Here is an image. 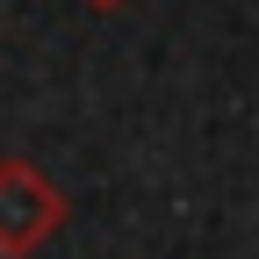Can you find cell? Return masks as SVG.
I'll return each instance as SVG.
<instances>
[{
  "label": "cell",
  "instance_id": "1",
  "mask_svg": "<svg viewBox=\"0 0 259 259\" xmlns=\"http://www.w3.org/2000/svg\"><path fill=\"white\" fill-rule=\"evenodd\" d=\"M65 216L72 202L36 158H0V259H36L65 231Z\"/></svg>",
  "mask_w": 259,
  "mask_h": 259
},
{
  "label": "cell",
  "instance_id": "2",
  "mask_svg": "<svg viewBox=\"0 0 259 259\" xmlns=\"http://www.w3.org/2000/svg\"><path fill=\"white\" fill-rule=\"evenodd\" d=\"M87 8H122V0H87Z\"/></svg>",
  "mask_w": 259,
  "mask_h": 259
}]
</instances>
